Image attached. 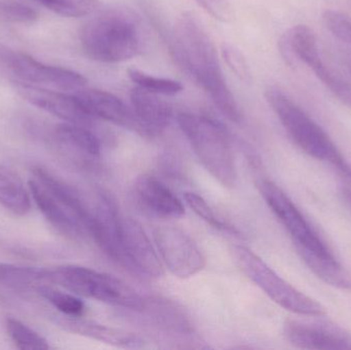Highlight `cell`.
Here are the masks:
<instances>
[{
	"label": "cell",
	"mask_w": 351,
	"mask_h": 350,
	"mask_svg": "<svg viewBox=\"0 0 351 350\" xmlns=\"http://www.w3.org/2000/svg\"><path fill=\"white\" fill-rule=\"evenodd\" d=\"M172 51L178 64L202 86L221 113L241 123V112L219 61L216 47L206 28L191 12H184L172 31Z\"/></svg>",
	"instance_id": "1"
},
{
	"label": "cell",
	"mask_w": 351,
	"mask_h": 350,
	"mask_svg": "<svg viewBox=\"0 0 351 350\" xmlns=\"http://www.w3.org/2000/svg\"><path fill=\"white\" fill-rule=\"evenodd\" d=\"M80 43L86 55L95 61H127L143 49L141 22L127 8H108L82 27Z\"/></svg>",
	"instance_id": "2"
},
{
	"label": "cell",
	"mask_w": 351,
	"mask_h": 350,
	"mask_svg": "<svg viewBox=\"0 0 351 350\" xmlns=\"http://www.w3.org/2000/svg\"><path fill=\"white\" fill-rule=\"evenodd\" d=\"M265 97L289 137L302 151L337 168L346 178L350 174V164L327 132L288 94L278 86H269Z\"/></svg>",
	"instance_id": "3"
},
{
	"label": "cell",
	"mask_w": 351,
	"mask_h": 350,
	"mask_svg": "<svg viewBox=\"0 0 351 350\" xmlns=\"http://www.w3.org/2000/svg\"><path fill=\"white\" fill-rule=\"evenodd\" d=\"M180 129L206 172L227 188L237 185V172L228 134L221 123L204 115L181 113Z\"/></svg>",
	"instance_id": "4"
},
{
	"label": "cell",
	"mask_w": 351,
	"mask_h": 350,
	"mask_svg": "<svg viewBox=\"0 0 351 350\" xmlns=\"http://www.w3.org/2000/svg\"><path fill=\"white\" fill-rule=\"evenodd\" d=\"M45 283L60 286L82 297L134 312H142L146 308L145 300L127 283L88 267L64 265L47 269Z\"/></svg>",
	"instance_id": "5"
},
{
	"label": "cell",
	"mask_w": 351,
	"mask_h": 350,
	"mask_svg": "<svg viewBox=\"0 0 351 350\" xmlns=\"http://www.w3.org/2000/svg\"><path fill=\"white\" fill-rule=\"evenodd\" d=\"M280 47L289 63L304 64L338 100L351 108V80L341 70L324 61L317 37L309 27L296 25L289 29L282 35Z\"/></svg>",
	"instance_id": "6"
},
{
	"label": "cell",
	"mask_w": 351,
	"mask_h": 350,
	"mask_svg": "<svg viewBox=\"0 0 351 350\" xmlns=\"http://www.w3.org/2000/svg\"><path fill=\"white\" fill-rule=\"evenodd\" d=\"M234 252L241 271L280 308L300 316H325V308L319 302L285 281L253 251L237 246Z\"/></svg>",
	"instance_id": "7"
},
{
	"label": "cell",
	"mask_w": 351,
	"mask_h": 350,
	"mask_svg": "<svg viewBox=\"0 0 351 350\" xmlns=\"http://www.w3.org/2000/svg\"><path fill=\"white\" fill-rule=\"evenodd\" d=\"M259 191L278 221L286 228L298 252L335 256L294 201L271 181L259 183Z\"/></svg>",
	"instance_id": "8"
},
{
	"label": "cell",
	"mask_w": 351,
	"mask_h": 350,
	"mask_svg": "<svg viewBox=\"0 0 351 350\" xmlns=\"http://www.w3.org/2000/svg\"><path fill=\"white\" fill-rule=\"evenodd\" d=\"M0 59L24 84L62 92H75L86 88V78L78 72L47 65L28 53L0 47Z\"/></svg>",
	"instance_id": "9"
},
{
	"label": "cell",
	"mask_w": 351,
	"mask_h": 350,
	"mask_svg": "<svg viewBox=\"0 0 351 350\" xmlns=\"http://www.w3.org/2000/svg\"><path fill=\"white\" fill-rule=\"evenodd\" d=\"M156 250L165 267L179 279H189L206 267V257L182 228L158 226L154 232Z\"/></svg>",
	"instance_id": "10"
},
{
	"label": "cell",
	"mask_w": 351,
	"mask_h": 350,
	"mask_svg": "<svg viewBox=\"0 0 351 350\" xmlns=\"http://www.w3.org/2000/svg\"><path fill=\"white\" fill-rule=\"evenodd\" d=\"M117 262L146 279H158L165 273V265L158 250L141 224L132 218L121 219Z\"/></svg>",
	"instance_id": "11"
},
{
	"label": "cell",
	"mask_w": 351,
	"mask_h": 350,
	"mask_svg": "<svg viewBox=\"0 0 351 350\" xmlns=\"http://www.w3.org/2000/svg\"><path fill=\"white\" fill-rule=\"evenodd\" d=\"M19 92L31 104L53 116L59 117L65 123L82 125L90 129L96 123L97 119L84 110L73 92L69 94L62 90L27 84H22Z\"/></svg>",
	"instance_id": "12"
},
{
	"label": "cell",
	"mask_w": 351,
	"mask_h": 350,
	"mask_svg": "<svg viewBox=\"0 0 351 350\" xmlns=\"http://www.w3.org/2000/svg\"><path fill=\"white\" fill-rule=\"evenodd\" d=\"M286 340L296 349L315 350L351 349V334L334 325L324 323L287 321Z\"/></svg>",
	"instance_id": "13"
},
{
	"label": "cell",
	"mask_w": 351,
	"mask_h": 350,
	"mask_svg": "<svg viewBox=\"0 0 351 350\" xmlns=\"http://www.w3.org/2000/svg\"><path fill=\"white\" fill-rule=\"evenodd\" d=\"M84 110L97 121H108L113 125L131 129L146 136L143 127L133 108L128 107L119 97L106 90L84 88L73 92Z\"/></svg>",
	"instance_id": "14"
},
{
	"label": "cell",
	"mask_w": 351,
	"mask_h": 350,
	"mask_svg": "<svg viewBox=\"0 0 351 350\" xmlns=\"http://www.w3.org/2000/svg\"><path fill=\"white\" fill-rule=\"evenodd\" d=\"M134 195L142 209L154 217L178 219L185 215V208L181 199L152 175L138 177L134 184Z\"/></svg>",
	"instance_id": "15"
},
{
	"label": "cell",
	"mask_w": 351,
	"mask_h": 350,
	"mask_svg": "<svg viewBox=\"0 0 351 350\" xmlns=\"http://www.w3.org/2000/svg\"><path fill=\"white\" fill-rule=\"evenodd\" d=\"M55 323L67 332L121 349H141L144 345L143 339L135 333L105 326L100 323L82 318V316L58 314L55 316Z\"/></svg>",
	"instance_id": "16"
},
{
	"label": "cell",
	"mask_w": 351,
	"mask_h": 350,
	"mask_svg": "<svg viewBox=\"0 0 351 350\" xmlns=\"http://www.w3.org/2000/svg\"><path fill=\"white\" fill-rule=\"evenodd\" d=\"M28 185L35 205L58 232L71 238H82L84 236L86 232L84 226L43 183L34 178L29 181Z\"/></svg>",
	"instance_id": "17"
},
{
	"label": "cell",
	"mask_w": 351,
	"mask_h": 350,
	"mask_svg": "<svg viewBox=\"0 0 351 350\" xmlns=\"http://www.w3.org/2000/svg\"><path fill=\"white\" fill-rule=\"evenodd\" d=\"M160 96L139 86L134 88L130 94L132 108L148 137L162 133L170 123L171 107Z\"/></svg>",
	"instance_id": "18"
},
{
	"label": "cell",
	"mask_w": 351,
	"mask_h": 350,
	"mask_svg": "<svg viewBox=\"0 0 351 350\" xmlns=\"http://www.w3.org/2000/svg\"><path fill=\"white\" fill-rule=\"evenodd\" d=\"M53 136L66 152L84 158H96L101 153L100 139L90 127L64 123L55 127Z\"/></svg>",
	"instance_id": "19"
},
{
	"label": "cell",
	"mask_w": 351,
	"mask_h": 350,
	"mask_svg": "<svg viewBox=\"0 0 351 350\" xmlns=\"http://www.w3.org/2000/svg\"><path fill=\"white\" fill-rule=\"evenodd\" d=\"M0 205L16 216L30 213V193L25 188L22 179L12 168L0 164Z\"/></svg>",
	"instance_id": "20"
},
{
	"label": "cell",
	"mask_w": 351,
	"mask_h": 350,
	"mask_svg": "<svg viewBox=\"0 0 351 350\" xmlns=\"http://www.w3.org/2000/svg\"><path fill=\"white\" fill-rule=\"evenodd\" d=\"M298 254L311 273L322 281L342 290H351V275L335 256H321L309 252H299Z\"/></svg>",
	"instance_id": "21"
},
{
	"label": "cell",
	"mask_w": 351,
	"mask_h": 350,
	"mask_svg": "<svg viewBox=\"0 0 351 350\" xmlns=\"http://www.w3.org/2000/svg\"><path fill=\"white\" fill-rule=\"evenodd\" d=\"M47 269L23 265L0 263V286L12 289H25L45 283Z\"/></svg>",
	"instance_id": "22"
},
{
	"label": "cell",
	"mask_w": 351,
	"mask_h": 350,
	"mask_svg": "<svg viewBox=\"0 0 351 350\" xmlns=\"http://www.w3.org/2000/svg\"><path fill=\"white\" fill-rule=\"evenodd\" d=\"M6 331L19 349L47 350L51 349L49 341L36 331L31 329L21 321L14 318H6Z\"/></svg>",
	"instance_id": "23"
},
{
	"label": "cell",
	"mask_w": 351,
	"mask_h": 350,
	"mask_svg": "<svg viewBox=\"0 0 351 350\" xmlns=\"http://www.w3.org/2000/svg\"><path fill=\"white\" fill-rule=\"evenodd\" d=\"M37 293L51 303L60 314L66 316H82L86 310L84 302L75 294L60 291L49 285H39Z\"/></svg>",
	"instance_id": "24"
},
{
	"label": "cell",
	"mask_w": 351,
	"mask_h": 350,
	"mask_svg": "<svg viewBox=\"0 0 351 350\" xmlns=\"http://www.w3.org/2000/svg\"><path fill=\"white\" fill-rule=\"evenodd\" d=\"M128 76L139 88L165 96H174L183 90V86L179 82L170 78L158 77L135 68L128 70Z\"/></svg>",
	"instance_id": "25"
},
{
	"label": "cell",
	"mask_w": 351,
	"mask_h": 350,
	"mask_svg": "<svg viewBox=\"0 0 351 350\" xmlns=\"http://www.w3.org/2000/svg\"><path fill=\"white\" fill-rule=\"evenodd\" d=\"M43 8L66 18H82L94 12L100 0H34Z\"/></svg>",
	"instance_id": "26"
},
{
	"label": "cell",
	"mask_w": 351,
	"mask_h": 350,
	"mask_svg": "<svg viewBox=\"0 0 351 350\" xmlns=\"http://www.w3.org/2000/svg\"><path fill=\"white\" fill-rule=\"evenodd\" d=\"M0 20L14 24H32L38 20V14L16 0H0Z\"/></svg>",
	"instance_id": "27"
},
{
	"label": "cell",
	"mask_w": 351,
	"mask_h": 350,
	"mask_svg": "<svg viewBox=\"0 0 351 350\" xmlns=\"http://www.w3.org/2000/svg\"><path fill=\"white\" fill-rule=\"evenodd\" d=\"M324 23L328 30L351 49V18L337 10H326L323 16Z\"/></svg>",
	"instance_id": "28"
},
{
	"label": "cell",
	"mask_w": 351,
	"mask_h": 350,
	"mask_svg": "<svg viewBox=\"0 0 351 350\" xmlns=\"http://www.w3.org/2000/svg\"><path fill=\"white\" fill-rule=\"evenodd\" d=\"M184 199H185L188 207H189L198 217L202 218L204 221L210 224L213 227L220 230H230V227H228L224 222L221 221V220L217 217L214 210L204 201V197H200L197 193L186 192L185 195H184Z\"/></svg>",
	"instance_id": "29"
},
{
	"label": "cell",
	"mask_w": 351,
	"mask_h": 350,
	"mask_svg": "<svg viewBox=\"0 0 351 350\" xmlns=\"http://www.w3.org/2000/svg\"><path fill=\"white\" fill-rule=\"evenodd\" d=\"M222 55L230 69L243 82L251 79V71L247 60L243 53L230 45H224L222 47Z\"/></svg>",
	"instance_id": "30"
},
{
	"label": "cell",
	"mask_w": 351,
	"mask_h": 350,
	"mask_svg": "<svg viewBox=\"0 0 351 350\" xmlns=\"http://www.w3.org/2000/svg\"><path fill=\"white\" fill-rule=\"evenodd\" d=\"M195 1L216 20L225 22L230 16V0H195Z\"/></svg>",
	"instance_id": "31"
},
{
	"label": "cell",
	"mask_w": 351,
	"mask_h": 350,
	"mask_svg": "<svg viewBox=\"0 0 351 350\" xmlns=\"http://www.w3.org/2000/svg\"><path fill=\"white\" fill-rule=\"evenodd\" d=\"M346 180H348V184L344 187H346V188H348V189H350V190H351V172H350V174L348 175V176L346 177Z\"/></svg>",
	"instance_id": "32"
}]
</instances>
